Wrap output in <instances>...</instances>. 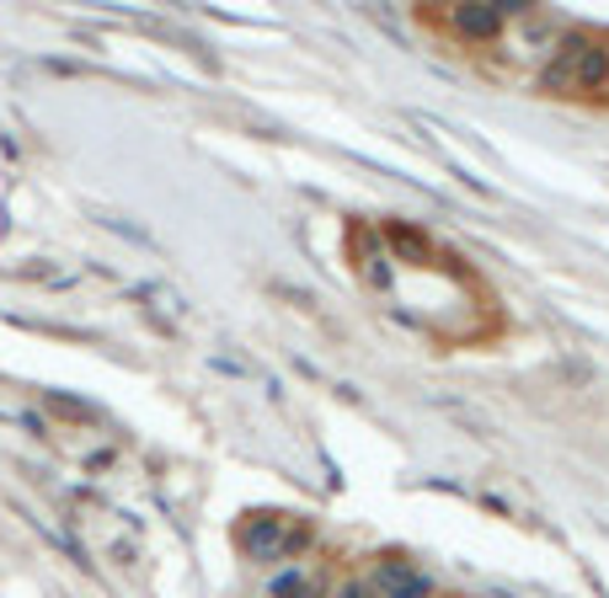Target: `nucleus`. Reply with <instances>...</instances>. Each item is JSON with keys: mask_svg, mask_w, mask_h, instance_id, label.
Here are the masks:
<instances>
[{"mask_svg": "<svg viewBox=\"0 0 609 598\" xmlns=\"http://www.w3.org/2000/svg\"><path fill=\"white\" fill-rule=\"evenodd\" d=\"M556 60L572 70V91H582V96H599V91H609V43H605V38L567 32V38L556 43Z\"/></svg>", "mask_w": 609, "mask_h": 598, "instance_id": "nucleus-1", "label": "nucleus"}, {"mask_svg": "<svg viewBox=\"0 0 609 598\" xmlns=\"http://www.w3.org/2000/svg\"><path fill=\"white\" fill-rule=\"evenodd\" d=\"M450 32L465 38V43H492L497 32L508 28V17H503V6H450Z\"/></svg>", "mask_w": 609, "mask_h": 598, "instance_id": "nucleus-2", "label": "nucleus"}, {"mask_svg": "<svg viewBox=\"0 0 609 598\" xmlns=\"http://www.w3.org/2000/svg\"><path fill=\"white\" fill-rule=\"evenodd\" d=\"M283 529H289V518H283V513H257V518H251V524H246L241 529V545L246 550H251V556H283Z\"/></svg>", "mask_w": 609, "mask_h": 598, "instance_id": "nucleus-3", "label": "nucleus"}, {"mask_svg": "<svg viewBox=\"0 0 609 598\" xmlns=\"http://www.w3.org/2000/svg\"><path fill=\"white\" fill-rule=\"evenodd\" d=\"M43 401H49V412H54V417H64V422H86V427H96V422H102V412H96L92 401H81V395H64V390H49Z\"/></svg>", "mask_w": 609, "mask_h": 598, "instance_id": "nucleus-4", "label": "nucleus"}, {"mask_svg": "<svg viewBox=\"0 0 609 598\" xmlns=\"http://www.w3.org/2000/svg\"><path fill=\"white\" fill-rule=\"evenodd\" d=\"M385 240H391V251H401V257H417V262H427V257H433L427 236H423V230H412V225H391V230H385Z\"/></svg>", "mask_w": 609, "mask_h": 598, "instance_id": "nucleus-5", "label": "nucleus"}, {"mask_svg": "<svg viewBox=\"0 0 609 598\" xmlns=\"http://www.w3.org/2000/svg\"><path fill=\"white\" fill-rule=\"evenodd\" d=\"M540 91H550V96H572V70L550 54L546 70H540Z\"/></svg>", "mask_w": 609, "mask_h": 598, "instance_id": "nucleus-6", "label": "nucleus"}, {"mask_svg": "<svg viewBox=\"0 0 609 598\" xmlns=\"http://www.w3.org/2000/svg\"><path fill=\"white\" fill-rule=\"evenodd\" d=\"M273 598H316V588L304 582L300 571H278V582H273Z\"/></svg>", "mask_w": 609, "mask_h": 598, "instance_id": "nucleus-7", "label": "nucleus"}]
</instances>
